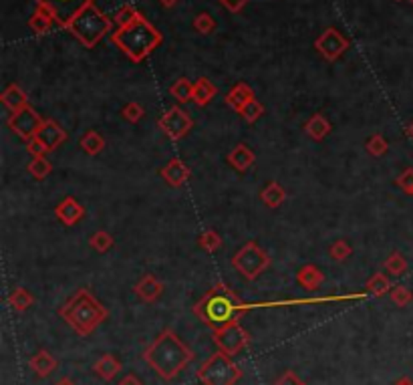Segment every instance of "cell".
Returning <instances> with one entry per match:
<instances>
[{"label": "cell", "mask_w": 413, "mask_h": 385, "mask_svg": "<svg viewBox=\"0 0 413 385\" xmlns=\"http://www.w3.org/2000/svg\"><path fill=\"white\" fill-rule=\"evenodd\" d=\"M54 218L65 226H75L77 222L85 218V208L79 204L73 196H67L54 208Z\"/></svg>", "instance_id": "9a60e30c"}, {"label": "cell", "mask_w": 413, "mask_h": 385, "mask_svg": "<svg viewBox=\"0 0 413 385\" xmlns=\"http://www.w3.org/2000/svg\"><path fill=\"white\" fill-rule=\"evenodd\" d=\"M8 128L12 129V133H17L23 141H30V139H34L37 135H39V131L43 128V124H45V119L28 105L25 109H21V111H14V113H10V117H8Z\"/></svg>", "instance_id": "8fae6325"}, {"label": "cell", "mask_w": 413, "mask_h": 385, "mask_svg": "<svg viewBox=\"0 0 413 385\" xmlns=\"http://www.w3.org/2000/svg\"><path fill=\"white\" fill-rule=\"evenodd\" d=\"M111 43L130 61L141 63L163 43V37L143 14H139L130 25L115 28L111 32Z\"/></svg>", "instance_id": "3957f363"}, {"label": "cell", "mask_w": 413, "mask_h": 385, "mask_svg": "<svg viewBox=\"0 0 413 385\" xmlns=\"http://www.w3.org/2000/svg\"><path fill=\"white\" fill-rule=\"evenodd\" d=\"M178 2H180V0H159V4H161L163 8H174Z\"/></svg>", "instance_id": "7dc6e473"}, {"label": "cell", "mask_w": 413, "mask_h": 385, "mask_svg": "<svg viewBox=\"0 0 413 385\" xmlns=\"http://www.w3.org/2000/svg\"><path fill=\"white\" fill-rule=\"evenodd\" d=\"M254 99H256V97H254V89H252L248 83L238 81V83H234L232 89L226 93L224 103H226L228 107H232L236 113H242V109L250 101H254Z\"/></svg>", "instance_id": "e0dca14e"}, {"label": "cell", "mask_w": 413, "mask_h": 385, "mask_svg": "<svg viewBox=\"0 0 413 385\" xmlns=\"http://www.w3.org/2000/svg\"><path fill=\"white\" fill-rule=\"evenodd\" d=\"M323 281H325V275L316 264H305L296 273V283L305 290H316L323 284Z\"/></svg>", "instance_id": "603a6c76"}, {"label": "cell", "mask_w": 413, "mask_h": 385, "mask_svg": "<svg viewBox=\"0 0 413 385\" xmlns=\"http://www.w3.org/2000/svg\"><path fill=\"white\" fill-rule=\"evenodd\" d=\"M218 95V87L208 77H200L194 83V103L200 107H206L212 103V99Z\"/></svg>", "instance_id": "4316f807"}, {"label": "cell", "mask_w": 413, "mask_h": 385, "mask_svg": "<svg viewBox=\"0 0 413 385\" xmlns=\"http://www.w3.org/2000/svg\"><path fill=\"white\" fill-rule=\"evenodd\" d=\"M117 385H143V382H141L135 373H128V375H123V377L117 382Z\"/></svg>", "instance_id": "bcb514c9"}, {"label": "cell", "mask_w": 413, "mask_h": 385, "mask_svg": "<svg viewBox=\"0 0 413 385\" xmlns=\"http://www.w3.org/2000/svg\"><path fill=\"white\" fill-rule=\"evenodd\" d=\"M365 288H367V293L373 295V297H383V295H387L393 286H391V281L387 279V275L375 273V275L365 283Z\"/></svg>", "instance_id": "4dcf8cb0"}, {"label": "cell", "mask_w": 413, "mask_h": 385, "mask_svg": "<svg viewBox=\"0 0 413 385\" xmlns=\"http://www.w3.org/2000/svg\"><path fill=\"white\" fill-rule=\"evenodd\" d=\"M351 255H353V246L343 238H339L329 246V257L333 258L335 262H345Z\"/></svg>", "instance_id": "8d00e7d4"}, {"label": "cell", "mask_w": 413, "mask_h": 385, "mask_svg": "<svg viewBox=\"0 0 413 385\" xmlns=\"http://www.w3.org/2000/svg\"><path fill=\"white\" fill-rule=\"evenodd\" d=\"M59 317L77 335L89 337L109 317V310L89 288H79L63 307H59Z\"/></svg>", "instance_id": "277c9868"}, {"label": "cell", "mask_w": 413, "mask_h": 385, "mask_svg": "<svg viewBox=\"0 0 413 385\" xmlns=\"http://www.w3.org/2000/svg\"><path fill=\"white\" fill-rule=\"evenodd\" d=\"M113 236L109 234L107 230H97L95 234H91V238H89V246L95 250V253H99V255H105V253H109L111 248H113Z\"/></svg>", "instance_id": "836d02e7"}, {"label": "cell", "mask_w": 413, "mask_h": 385, "mask_svg": "<svg viewBox=\"0 0 413 385\" xmlns=\"http://www.w3.org/2000/svg\"><path fill=\"white\" fill-rule=\"evenodd\" d=\"M383 266H385V270H387L389 275L401 277V275H405V270H407V258L403 257L399 250H393V253L385 258Z\"/></svg>", "instance_id": "1f68e13d"}, {"label": "cell", "mask_w": 413, "mask_h": 385, "mask_svg": "<svg viewBox=\"0 0 413 385\" xmlns=\"http://www.w3.org/2000/svg\"><path fill=\"white\" fill-rule=\"evenodd\" d=\"M26 152L32 155V157H39V155H47L49 152H47V148L34 137V139H30L28 144H26Z\"/></svg>", "instance_id": "ee69618b"}, {"label": "cell", "mask_w": 413, "mask_h": 385, "mask_svg": "<svg viewBox=\"0 0 413 385\" xmlns=\"http://www.w3.org/2000/svg\"><path fill=\"white\" fill-rule=\"evenodd\" d=\"M389 299H391V303H393L395 307H410L413 303V290L412 288H407V286H403V284H397V286H393V288L389 290Z\"/></svg>", "instance_id": "e575fe53"}, {"label": "cell", "mask_w": 413, "mask_h": 385, "mask_svg": "<svg viewBox=\"0 0 413 385\" xmlns=\"http://www.w3.org/2000/svg\"><path fill=\"white\" fill-rule=\"evenodd\" d=\"M260 200L266 208L276 210V208H281L286 202V190H284L281 181L270 180L260 190Z\"/></svg>", "instance_id": "44dd1931"}, {"label": "cell", "mask_w": 413, "mask_h": 385, "mask_svg": "<svg viewBox=\"0 0 413 385\" xmlns=\"http://www.w3.org/2000/svg\"><path fill=\"white\" fill-rule=\"evenodd\" d=\"M54 25V17L51 14L49 8L45 6H37V10L32 12V17L28 19V28L37 34V37H43L47 34Z\"/></svg>", "instance_id": "d4e9b609"}, {"label": "cell", "mask_w": 413, "mask_h": 385, "mask_svg": "<svg viewBox=\"0 0 413 385\" xmlns=\"http://www.w3.org/2000/svg\"><path fill=\"white\" fill-rule=\"evenodd\" d=\"M28 367L32 369V373L37 377H49L52 371H57L59 367V361L52 355L51 351L47 349H39L30 359H28Z\"/></svg>", "instance_id": "ac0fdd59"}, {"label": "cell", "mask_w": 413, "mask_h": 385, "mask_svg": "<svg viewBox=\"0 0 413 385\" xmlns=\"http://www.w3.org/2000/svg\"><path fill=\"white\" fill-rule=\"evenodd\" d=\"M37 6H45L51 10L54 17V23L63 28L71 25V21L77 17L81 10H85L87 6L95 4V0H34Z\"/></svg>", "instance_id": "7c38bea8"}, {"label": "cell", "mask_w": 413, "mask_h": 385, "mask_svg": "<svg viewBox=\"0 0 413 385\" xmlns=\"http://www.w3.org/2000/svg\"><path fill=\"white\" fill-rule=\"evenodd\" d=\"M159 176L163 178V181H165L168 186H172V188H181V186H185L188 180L192 178V170H190L181 159L174 157V159H170V161L161 168Z\"/></svg>", "instance_id": "2e32d148"}, {"label": "cell", "mask_w": 413, "mask_h": 385, "mask_svg": "<svg viewBox=\"0 0 413 385\" xmlns=\"http://www.w3.org/2000/svg\"><path fill=\"white\" fill-rule=\"evenodd\" d=\"M143 115H145V109L141 107V103L137 101H130L123 107V111H121V117L128 124H139L143 119Z\"/></svg>", "instance_id": "ab89813d"}, {"label": "cell", "mask_w": 413, "mask_h": 385, "mask_svg": "<svg viewBox=\"0 0 413 385\" xmlns=\"http://www.w3.org/2000/svg\"><path fill=\"white\" fill-rule=\"evenodd\" d=\"M250 308L226 283L218 281L210 286L206 295L192 307V313L206 325L210 331H218L230 323L240 321V317Z\"/></svg>", "instance_id": "7a4b0ae2"}, {"label": "cell", "mask_w": 413, "mask_h": 385, "mask_svg": "<svg viewBox=\"0 0 413 385\" xmlns=\"http://www.w3.org/2000/svg\"><path fill=\"white\" fill-rule=\"evenodd\" d=\"M331 131H333V126L323 113H312L309 121L305 124V133L309 135L312 141H323L325 137H329Z\"/></svg>", "instance_id": "7402d4cb"}, {"label": "cell", "mask_w": 413, "mask_h": 385, "mask_svg": "<svg viewBox=\"0 0 413 385\" xmlns=\"http://www.w3.org/2000/svg\"><path fill=\"white\" fill-rule=\"evenodd\" d=\"M240 115L244 117V121H248V124H256L260 117L264 115V105H262L259 99H254V101H250L244 109H242Z\"/></svg>", "instance_id": "60d3db41"}, {"label": "cell", "mask_w": 413, "mask_h": 385, "mask_svg": "<svg viewBox=\"0 0 413 385\" xmlns=\"http://www.w3.org/2000/svg\"><path fill=\"white\" fill-rule=\"evenodd\" d=\"M26 172L34 178V180L43 181L45 178H49V174L52 172V164L47 159V155H39L32 157L26 166Z\"/></svg>", "instance_id": "f546056e"}, {"label": "cell", "mask_w": 413, "mask_h": 385, "mask_svg": "<svg viewBox=\"0 0 413 385\" xmlns=\"http://www.w3.org/2000/svg\"><path fill=\"white\" fill-rule=\"evenodd\" d=\"M198 244H200L202 250H206V253L212 255V253H216V250L222 248V236L214 230V228H208V230H204L198 236Z\"/></svg>", "instance_id": "d6a6232c"}, {"label": "cell", "mask_w": 413, "mask_h": 385, "mask_svg": "<svg viewBox=\"0 0 413 385\" xmlns=\"http://www.w3.org/2000/svg\"><path fill=\"white\" fill-rule=\"evenodd\" d=\"M395 2H401V0H395Z\"/></svg>", "instance_id": "816d5d0a"}, {"label": "cell", "mask_w": 413, "mask_h": 385, "mask_svg": "<svg viewBox=\"0 0 413 385\" xmlns=\"http://www.w3.org/2000/svg\"><path fill=\"white\" fill-rule=\"evenodd\" d=\"M79 146H81V150L87 155H99L105 150L107 144H105V137L99 131L87 129V131L79 137Z\"/></svg>", "instance_id": "484cf974"}, {"label": "cell", "mask_w": 413, "mask_h": 385, "mask_svg": "<svg viewBox=\"0 0 413 385\" xmlns=\"http://www.w3.org/2000/svg\"><path fill=\"white\" fill-rule=\"evenodd\" d=\"M37 139H39V141L47 148V152L51 154V152L59 150V148L69 139V135H67V131H65V128H63L59 121H54V119H45V124H43V128L39 131Z\"/></svg>", "instance_id": "4fadbf2b"}, {"label": "cell", "mask_w": 413, "mask_h": 385, "mask_svg": "<svg viewBox=\"0 0 413 385\" xmlns=\"http://www.w3.org/2000/svg\"><path fill=\"white\" fill-rule=\"evenodd\" d=\"M196 377L204 385H236L242 379V371L230 355L216 351L198 367Z\"/></svg>", "instance_id": "8992f818"}, {"label": "cell", "mask_w": 413, "mask_h": 385, "mask_svg": "<svg viewBox=\"0 0 413 385\" xmlns=\"http://www.w3.org/2000/svg\"><path fill=\"white\" fill-rule=\"evenodd\" d=\"M157 128L165 133L168 139L180 141V139H183V137L194 129V119L190 117V113H188L183 107L174 105V107H170V109L157 119Z\"/></svg>", "instance_id": "9c48e42d"}, {"label": "cell", "mask_w": 413, "mask_h": 385, "mask_svg": "<svg viewBox=\"0 0 413 385\" xmlns=\"http://www.w3.org/2000/svg\"><path fill=\"white\" fill-rule=\"evenodd\" d=\"M407 135H410V137L413 139V121L410 124V126H407Z\"/></svg>", "instance_id": "f907efd6"}, {"label": "cell", "mask_w": 413, "mask_h": 385, "mask_svg": "<svg viewBox=\"0 0 413 385\" xmlns=\"http://www.w3.org/2000/svg\"><path fill=\"white\" fill-rule=\"evenodd\" d=\"M393 385H413V382L410 377H401V379H397Z\"/></svg>", "instance_id": "681fc988"}, {"label": "cell", "mask_w": 413, "mask_h": 385, "mask_svg": "<svg viewBox=\"0 0 413 385\" xmlns=\"http://www.w3.org/2000/svg\"><path fill=\"white\" fill-rule=\"evenodd\" d=\"M165 290V284L161 283L155 275L152 273H145L141 275V279L137 283L133 284V293L139 301L143 303H155Z\"/></svg>", "instance_id": "5bb4252c"}, {"label": "cell", "mask_w": 413, "mask_h": 385, "mask_svg": "<svg viewBox=\"0 0 413 385\" xmlns=\"http://www.w3.org/2000/svg\"><path fill=\"white\" fill-rule=\"evenodd\" d=\"M254 161H256V155L246 144H236L228 154V164L240 174L248 172L254 166Z\"/></svg>", "instance_id": "d6986e66"}, {"label": "cell", "mask_w": 413, "mask_h": 385, "mask_svg": "<svg viewBox=\"0 0 413 385\" xmlns=\"http://www.w3.org/2000/svg\"><path fill=\"white\" fill-rule=\"evenodd\" d=\"M351 47V43H349V39L335 28V26H329V28H325L319 37H316V41H314V49L316 52L325 59V61H329V63H335L339 61L347 49Z\"/></svg>", "instance_id": "30bf717a"}, {"label": "cell", "mask_w": 413, "mask_h": 385, "mask_svg": "<svg viewBox=\"0 0 413 385\" xmlns=\"http://www.w3.org/2000/svg\"><path fill=\"white\" fill-rule=\"evenodd\" d=\"M395 186L399 190H403L405 194L413 196V168H405L397 178H395Z\"/></svg>", "instance_id": "b9f144b4"}, {"label": "cell", "mask_w": 413, "mask_h": 385, "mask_svg": "<svg viewBox=\"0 0 413 385\" xmlns=\"http://www.w3.org/2000/svg\"><path fill=\"white\" fill-rule=\"evenodd\" d=\"M272 385H305L301 382V377L294 371H284L283 375L274 382Z\"/></svg>", "instance_id": "7bdbcfd3"}, {"label": "cell", "mask_w": 413, "mask_h": 385, "mask_svg": "<svg viewBox=\"0 0 413 385\" xmlns=\"http://www.w3.org/2000/svg\"><path fill=\"white\" fill-rule=\"evenodd\" d=\"M93 371L103 382H113V377L121 371V361L117 359L115 355H111V353H105L93 363Z\"/></svg>", "instance_id": "cb8c5ba5"}, {"label": "cell", "mask_w": 413, "mask_h": 385, "mask_svg": "<svg viewBox=\"0 0 413 385\" xmlns=\"http://www.w3.org/2000/svg\"><path fill=\"white\" fill-rule=\"evenodd\" d=\"M232 266L234 270L238 275H242L246 281H256L260 275L270 266V257L259 242L250 240L234 255Z\"/></svg>", "instance_id": "52a82bcc"}, {"label": "cell", "mask_w": 413, "mask_h": 385, "mask_svg": "<svg viewBox=\"0 0 413 385\" xmlns=\"http://www.w3.org/2000/svg\"><path fill=\"white\" fill-rule=\"evenodd\" d=\"M52 385H77V384H75V382H73L71 377H61V379H59L57 384H52Z\"/></svg>", "instance_id": "c3c4849f"}, {"label": "cell", "mask_w": 413, "mask_h": 385, "mask_svg": "<svg viewBox=\"0 0 413 385\" xmlns=\"http://www.w3.org/2000/svg\"><path fill=\"white\" fill-rule=\"evenodd\" d=\"M145 361L163 382H174L181 371L192 363L194 351L172 329H163L141 353Z\"/></svg>", "instance_id": "6da1fadb"}, {"label": "cell", "mask_w": 413, "mask_h": 385, "mask_svg": "<svg viewBox=\"0 0 413 385\" xmlns=\"http://www.w3.org/2000/svg\"><path fill=\"white\" fill-rule=\"evenodd\" d=\"M8 305H10L12 310H17V313H25V310H28V308L34 305V297L25 286H17L8 295Z\"/></svg>", "instance_id": "83f0119b"}, {"label": "cell", "mask_w": 413, "mask_h": 385, "mask_svg": "<svg viewBox=\"0 0 413 385\" xmlns=\"http://www.w3.org/2000/svg\"><path fill=\"white\" fill-rule=\"evenodd\" d=\"M0 101H2V105H4L6 109H10V113H14V111H21V109L28 107V95H26L25 89H23L21 85L10 83V85L2 91Z\"/></svg>", "instance_id": "ffe728a7"}, {"label": "cell", "mask_w": 413, "mask_h": 385, "mask_svg": "<svg viewBox=\"0 0 413 385\" xmlns=\"http://www.w3.org/2000/svg\"><path fill=\"white\" fill-rule=\"evenodd\" d=\"M212 339H214V345L218 347V351H222L230 357L242 353L244 349H248L250 341H252L250 333L242 327L240 321L230 323V325H226L218 331H212Z\"/></svg>", "instance_id": "ba28073f"}, {"label": "cell", "mask_w": 413, "mask_h": 385, "mask_svg": "<svg viewBox=\"0 0 413 385\" xmlns=\"http://www.w3.org/2000/svg\"><path fill=\"white\" fill-rule=\"evenodd\" d=\"M141 12L135 8V6H131V4H123L117 12H115V17H113V23L117 25V28L119 26H125L130 25V23H133L137 17H139Z\"/></svg>", "instance_id": "74e56055"}, {"label": "cell", "mask_w": 413, "mask_h": 385, "mask_svg": "<svg viewBox=\"0 0 413 385\" xmlns=\"http://www.w3.org/2000/svg\"><path fill=\"white\" fill-rule=\"evenodd\" d=\"M230 12H240L246 4H248V0H220Z\"/></svg>", "instance_id": "f6af8a7d"}, {"label": "cell", "mask_w": 413, "mask_h": 385, "mask_svg": "<svg viewBox=\"0 0 413 385\" xmlns=\"http://www.w3.org/2000/svg\"><path fill=\"white\" fill-rule=\"evenodd\" d=\"M216 21H214V17L212 14H208V12H200L196 19H194V30L198 32V34H212L214 30H216Z\"/></svg>", "instance_id": "f35d334b"}, {"label": "cell", "mask_w": 413, "mask_h": 385, "mask_svg": "<svg viewBox=\"0 0 413 385\" xmlns=\"http://www.w3.org/2000/svg\"><path fill=\"white\" fill-rule=\"evenodd\" d=\"M67 30L85 49H95L103 41L105 34H109L113 30V21L105 14L103 10H99L95 4H91V6H87L85 10L79 12L77 17L71 21V25L67 26Z\"/></svg>", "instance_id": "5b68a950"}, {"label": "cell", "mask_w": 413, "mask_h": 385, "mask_svg": "<svg viewBox=\"0 0 413 385\" xmlns=\"http://www.w3.org/2000/svg\"><path fill=\"white\" fill-rule=\"evenodd\" d=\"M410 2H412V6H413V0H410Z\"/></svg>", "instance_id": "f5cc1de1"}, {"label": "cell", "mask_w": 413, "mask_h": 385, "mask_svg": "<svg viewBox=\"0 0 413 385\" xmlns=\"http://www.w3.org/2000/svg\"><path fill=\"white\" fill-rule=\"evenodd\" d=\"M365 150L367 154L373 155V157H381L389 152L387 139L381 135V133H373L367 141H365Z\"/></svg>", "instance_id": "d590c367"}, {"label": "cell", "mask_w": 413, "mask_h": 385, "mask_svg": "<svg viewBox=\"0 0 413 385\" xmlns=\"http://www.w3.org/2000/svg\"><path fill=\"white\" fill-rule=\"evenodd\" d=\"M170 95L178 101V105L194 101V83L188 77H180L170 87Z\"/></svg>", "instance_id": "f1b7e54d"}]
</instances>
